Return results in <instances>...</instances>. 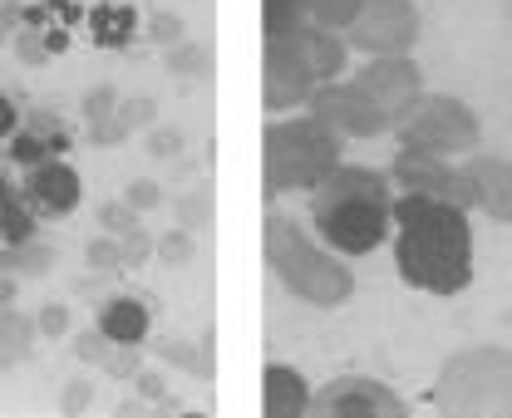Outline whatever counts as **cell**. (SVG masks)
<instances>
[{
	"label": "cell",
	"mask_w": 512,
	"mask_h": 418,
	"mask_svg": "<svg viewBox=\"0 0 512 418\" xmlns=\"http://www.w3.org/2000/svg\"><path fill=\"white\" fill-rule=\"evenodd\" d=\"M340 168V133L316 119L271 123L266 128V197L276 192H316Z\"/></svg>",
	"instance_id": "277c9868"
},
{
	"label": "cell",
	"mask_w": 512,
	"mask_h": 418,
	"mask_svg": "<svg viewBox=\"0 0 512 418\" xmlns=\"http://www.w3.org/2000/svg\"><path fill=\"white\" fill-rule=\"evenodd\" d=\"M311 217H316L320 241H330L340 256H365L375 251L394 222V197L389 182L370 168H350L340 163L311 197Z\"/></svg>",
	"instance_id": "7a4b0ae2"
},
{
	"label": "cell",
	"mask_w": 512,
	"mask_h": 418,
	"mask_svg": "<svg viewBox=\"0 0 512 418\" xmlns=\"http://www.w3.org/2000/svg\"><path fill=\"white\" fill-rule=\"evenodd\" d=\"M15 55H20L25 64H45L50 60V50H45V40H40L35 30H20V35H15Z\"/></svg>",
	"instance_id": "60d3db41"
},
{
	"label": "cell",
	"mask_w": 512,
	"mask_h": 418,
	"mask_svg": "<svg viewBox=\"0 0 512 418\" xmlns=\"http://www.w3.org/2000/svg\"><path fill=\"white\" fill-rule=\"evenodd\" d=\"M153 256H163L168 266H188L192 256H197V241H192L188 227H173L168 237H158V251Z\"/></svg>",
	"instance_id": "f1b7e54d"
},
{
	"label": "cell",
	"mask_w": 512,
	"mask_h": 418,
	"mask_svg": "<svg viewBox=\"0 0 512 418\" xmlns=\"http://www.w3.org/2000/svg\"><path fill=\"white\" fill-rule=\"evenodd\" d=\"M40 40H45V50H50V55H64V50H69V35H64V30H45Z\"/></svg>",
	"instance_id": "7dc6e473"
},
{
	"label": "cell",
	"mask_w": 512,
	"mask_h": 418,
	"mask_svg": "<svg viewBox=\"0 0 512 418\" xmlns=\"http://www.w3.org/2000/svg\"><path fill=\"white\" fill-rule=\"evenodd\" d=\"M168 69H173V74H188V79H207V74H212V55H207V45H197V40H178V45L168 50Z\"/></svg>",
	"instance_id": "d4e9b609"
},
{
	"label": "cell",
	"mask_w": 512,
	"mask_h": 418,
	"mask_svg": "<svg viewBox=\"0 0 512 418\" xmlns=\"http://www.w3.org/2000/svg\"><path fill=\"white\" fill-rule=\"evenodd\" d=\"M124 202L133 207V212H153V207H163V187L153 178H133L124 187Z\"/></svg>",
	"instance_id": "d6a6232c"
},
{
	"label": "cell",
	"mask_w": 512,
	"mask_h": 418,
	"mask_svg": "<svg viewBox=\"0 0 512 418\" xmlns=\"http://www.w3.org/2000/svg\"><path fill=\"white\" fill-rule=\"evenodd\" d=\"M89 30H94V45L128 50V40L138 30V15H133V5H124V0H104L99 10H89Z\"/></svg>",
	"instance_id": "ac0fdd59"
},
{
	"label": "cell",
	"mask_w": 512,
	"mask_h": 418,
	"mask_svg": "<svg viewBox=\"0 0 512 418\" xmlns=\"http://www.w3.org/2000/svg\"><path fill=\"white\" fill-rule=\"evenodd\" d=\"M212 222V192L207 187H192L178 197V227H188V232H202Z\"/></svg>",
	"instance_id": "4316f807"
},
{
	"label": "cell",
	"mask_w": 512,
	"mask_h": 418,
	"mask_svg": "<svg viewBox=\"0 0 512 418\" xmlns=\"http://www.w3.org/2000/svg\"><path fill=\"white\" fill-rule=\"evenodd\" d=\"M109 114H119V89H114V84H94V89L84 94V123L109 119Z\"/></svg>",
	"instance_id": "1f68e13d"
},
{
	"label": "cell",
	"mask_w": 512,
	"mask_h": 418,
	"mask_svg": "<svg viewBox=\"0 0 512 418\" xmlns=\"http://www.w3.org/2000/svg\"><path fill=\"white\" fill-rule=\"evenodd\" d=\"M109 345H114V340H109L104 330H84V335L74 340V355L84 359V364H99V359L109 355Z\"/></svg>",
	"instance_id": "74e56055"
},
{
	"label": "cell",
	"mask_w": 512,
	"mask_h": 418,
	"mask_svg": "<svg viewBox=\"0 0 512 418\" xmlns=\"http://www.w3.org/2000/svg\"><path fill=\"white\" fill-rule=\"evenodd\" d=\"M153 251H158V237H153V232H143L138 222H133L124 237H119V256H124V266H143Z\"/></svg>",
	"instance_id": "f546056e"
},
{
	"label": "cell",
	"mask_w": 512,
	"mask_h": 418,
	"mask_svg": "<svg viewBox=\"0 0 512 418\" xmlns=\"http://www.w3.org/2000/svg\"><path fill=\"white\" fill-rule=\"evenodd\" d=\"M306 25V0H261V30L266 35H286Z\"/></svg>",
	"instance_id": "cb8c5ba5"
},
{
	"label": "cell",
	"mask_w": 512,
	"mask_h": 418,
	"mask_svg": "<svg viewBox=\"0 0 512 418\" xmlns=\"http://www.w3.org/2000/svg\"><path fill=\"white\" fill-rule=\"evenodd\" d=\"M296 45H301V55H306V64H311L316 84L340 79V69H345V60H350V45H345L335 30H320V25H296Z\"/></svg>",
	"instance_id": "9a60e30c"
},
{
	"label": "cell",
	"mask_w": 512,
	"mask_h": 418,
	"mask_svg": "<svg viewBox=\"0 0 512 418\" xmlns=\"http://www.w3.org/2000/svg\"><path fill=\"white\" fill-rule=\"evenodd\" d=\"M45 10L60 15V20H79V5H74V0H45Z\"/></svg>",
	"instance_id": "bcb514c9"
},
{
	"label": "cell",
	"mask_w": 512,
	"mask_h": 418,
	"mask_svg": "<svg viewBox=\"0 0 512 418\" xmlns=\"http://www.w3.org/2000/svg\"><path fill=\"white\" fill-rule=\"evenodd\" d=\"M45 158H55V153H50V143H45L40 133H30V128H15V133H10V163L35 168V163H45Z\"/></svg>",
	"instance_id": "83f0119b"
},
{
	"label": "cell",
	"mask_w": 512,
	"mask_h": 418,
	"mask_svg": "<svg viewBox=\"0 0 512 418\" xmlns=\"http://www.w3.org/2000/svg\"><path fill=\"white\" fill-rule=\"evenodd\" d=\"M0 5H20V0H0Z\"/></svg>",
	"instance_id": "f907efd6"
},
{
	"label": "cell",
	"mask_w": 512,
	"mask_h": 418,
	"mask_svg": "<svg viewBox=\"0 0 512 418\" xmlns=\"http://www.w3.org/2000/svg\"><path fill=\"white\" fill-rule=\"evenodd\" d=\"M35 237V212L25 202V192H15L10 182L0 178V241L5 246H20V241Z\"/></svg>",
	"instance_id": "d6986e66"
},
{
	"label": "cell",
	"mask_w": 512,
	"mask_h": 418,
	"mask_svg": "<svg viewBox=\"0 0 512 418\" xmlns=\"http://www.w3.org/2000/svg\"><path fill=\"white\" fill-rule=\"evenodd\" d=\"M365 0H306V20L320 30H350V20L360 15Z\"/></svg>",
	"instance_id": "603a6c76"
},
{
	"label": "cell",
	"mask_w": 512,
	"mask_h": 418,
	"mask_svg": "<svg viewBox=\"0 0 512 418\" xmlns=\"http://www.w3.org/2000/svg\"><path fill=\"white\" fill-rule=\"evenodd\" d=\"M394 133L409 153H468L478 148V114L448 94H419L399 119H394Z\"/></svg>",
	"instance_id": "8992f818"
},
{
	"label": "cell",
	"mask_w": 512,
	"mask_h": 418,
	"mask_svg": "<svg viewBox=\"0 0 512 418\" xmlns=\"http://www.w3.org/2000/svg\"><path fill=\"white\" fill-rule=\"evenodd\" d=\"M148 153H153V158H178V153H183V138H178L173 128H153V133H148Z\"/></svg>",
	"instance_id": "b9f144b4"
},
{
	"label": "cell",
	"mask_w": 512,
	"mask_h": 418,
	"mask_svg": "<svg viewBox=\"0 0 512 418\" xmlns=\"http://www.w3.org/2000/svg\"><path fill=\"white\" fill-rule=\"evenodd\" d=\"M311 119L325 123L340 138H380L389 119L365 99L360 84H320L311 94Z\"/></svg>",
	"instance_id": "30bf717a"
},
{
	"label": "cell",
	"mask_w": 512,
	"mask_h": 418,
	"mask_svg": "<svg viewBox=\"0 0 512 418\" xmlns=\"http://www.w3.org/2000/svg\"><path fill=\"white\" fill-rule=\"evenodd\" d=\"M89 399H94V389H89L84 379H74V384H64L60 409H64V414H84V409H89Z\"/></svg>",
	"instance_id": "7bdbcfd3"
},
{
	"label": "cell",
	"mask_w": 512,
	"mask_h": 418,
	"mask_svg": "<svg viewBox=\"0 0 512 418\" xmlns=\"http://www.w3.org/2000/svg\"><path fill=\"white\" fill-rule=\"evenodd\" d=\"M158 359H163V364L188 369L192 379H202V384L217 374V364H212V335H207L202 345H188V340H163V345H158Z\"/></svg>",
	"instance_id": "ffe728a7"
},
{
	"label": "cell",
	"mask_w": 512,
	"mask_h": 418,
	"mask_svg": "<svg viewBox=\"0 0 512 418\" xmlns=\"http://www.w3.org/2000/svg\"><path fill=\"white\" fill-rule=\"evenodd\" d=\"M119 119H124L128 133H133V128H153L158 104H153V99H128V104H119Z\"/></svg>",
	"instance_id": "e575fe53"
},
{
	"label": "cell",
	"mask_w": 512,
	"mask_h": 418,
	"mask_svg": "<svg viewBox=\"0 0 512 418\" xmlns=\"http://www.w3.org/2000/svg\"><path fill=\"white\" fill-rule=\"evenodd\" d=\"M419 40V10L414 0H365L350 20V45L375 55H409Z\"/></svg>",
	"instance_id": "52a82bcc"
},
{
	"label": "cell",
	"mask_w": 512,
	"mask_h": 418,
	"mask_svg": "<svg viewBox=\"0 0 512 418\" xmlns=\"http://www.w3.org/2000/svg\"><path fill=\"white\" fill-rule=\"evenodd\" d=\"M434 404L444 414H512V355L508 350H463L439 369Z\"/></svg>",
	"instance_id": "5b68a950"
},
{
	"label": "cell",
	"mask_w": 512,
	"mask_h": 418,
	"mask_svg": "<svg viewBox=\"0 0 512 418\" xmlns=\"http://www.w3.org/2000/svg\"><path fill=\"white\" fill-rule=\"evenodd\" d=\"M133 222H138V212L128 207L124 197H119V202H109V207L99 212V227H104V232H114V237H124L128 227H133Z\"/></svg>",
	"instance_id": "d590c367"
},
{
	"label": "cell",
	"mask_w": 512,
	"mask_h": 418,
	"mask_svg": "<svg viewBox=\"0 0 512 418\" xmlns=\"http://www.w3.org/2000/svg\"><path fill=\"white\" fill-rule=\"evenodd\" d=\"M79 173L60 163V158H45V163H35L30 168V178H25V202H30V212L35 217H69L74 207H79Z\"/></svg>",
	"instance_id": "4fadbf2b"
},
{
	"label": "cell",
	"mask_w": 512,
	"mask_h": 418,
	"mask_svg": "<svg viewBox=\"0 0 512 418\" xmlns=\"http://www.w3.org/2000/svg\"><path fill=\"white\" fill-rule=\"evenodd\" d=\"M148 325H153L148 300H138V296H109L104 310H99V330L114 345H143L148 340Z\"/></svg>",
	"instance_id": "2e32d148"
},
{
	"label": "cell",
	"mask_w": 512,
	"mask_h": 418,
	"mask_svg": "<svg viewBox=\"0 0 512 418\" xmlns=\"http://www.w3.org/2000/svg\"><path fill=\"white\" fill-rule=\"evenodd\" d=\"M261 246H266V261H271L276 281H281L291 296H301L306 305L330 310V305H345V300L355 296L350 266H345L335 251L316 246V241L306 237L301 222H291V217H266Z\"/></svg>",
	"instance_id": "3957f363"
},
{
	"label": "cell",
	"mask_w": 512,
	"mask_h": 418,
	"mask_svg": "<svg viewBox=\"0 0 512 418\" xmlns=\"http://www.w3.org/2000/svg\"><path fill=\"white\" fill-rule=\"evenodd\" d=\"M15 128H20V114H15V104H10V99L0 94V143H5V138H10Z\"/></svg>",
	"instance_id": "ee69618b"
},
{
	"label": "cell",
	"mask_w": 512,
	"mask_h": 418,
	"mask_svg": "<svg viewBox=\"0 0 512 418\" xmlns=\"http://www.w3.org/2000/svg\"><path fill=\"white\" fill-rule=\"evenodd\" d=\"M35 325H40V335H50V340H60L64 330H69V310H64L60 300H50L40 315H35Z\"/></svg>",
	"instance_id": "f35d334b"
},
{
	"label": "cell",
	"mask_w": 512,
	"mask_h": 418,
	"mask_svg": "<svg viewBox=\"0 0 512 418\" xmlns=\"http://www.w3.org/2000/svg\"><path fill=\"white\" fill-rule=\"evenodd\" d=\"M394 182L404 192H424V197H439V202H453V207H478L473 197V182H468V168L458 173L453 163H444L439 153H399L394 158Z\"/></svg>",
	"instance_id": "7c38bea8"
},
{
	"label": "cell",
	"mask_w": 512,
	"mask_h": 418,
	"mask_svg": "<svg viewBox=\"0 0 512 418\" xmlns=\"http://www.w3.org/2000/svg\"><path fill=\"white\" fill-rule=\"evenodd\" d=\"M35 335H40V325H35L30 315H20V310H5V315H0V364H15V359L30 355Z\"/></svg>",
	"instance_id": "44dd1931"
},
{
	"label": "cell",
	"mask_w": 512,
	"mask_h": 418,
	"mask_svg": "<svg viewBox=\"0 0 512 418\" xmlns=\"http://www.w3.org/2000/svg\"><path fill=\"white\" fill-rule=\"evenodd\" d=\"M148 35H153V40H158V45H168V50H173V45H178V40H183V20H178V15H168V10H163V15H153V25H148Z\"/></svg>",
	"instance_id": "ab89813d"
},
{
	"label": "cell",
	"mask_w": 512,
	"mask_h": 418,
	"mask_svg": "<svg viewBox=\"0 0 512 418\" xmlns=\"http://www.w3.org/2000/svg\"><path fill=\"white\" fill-rule=\"evenodd\" d=\"M468 182H473L478 207L493 222H512V163L508 158H473L468 163Z\"/></svg>",
	"instance_id": "5bb4252c"
},
{
	"label": "cell",
	"mask_w": 512,
	"mask_h": 418,
	"mask_svg": "<svg viewBox=\"0 0 512 418\" xmlns=\"http://www.w3.org/2000/svg\"><path fill=\"white\" fill-rule=\"evenodd\" d=\"M0 266L5 271H15V276H45L50 266H55V251L45 246V241H20V246H10L5 256H0Z\"/></svg>",
	"instance_id": "7402d4cb"
},
{
	"label": "cell",
	"mask_w": 512,
	"mask_h": 418,
	"mask_svg": "<svg viewBox=\"0 0 512 418\" xmlns=\"http://www.w3.org/2000/svg\"><path fill=\"white\" fill-rule=\"evenodd\" d=\"M266 418H301L311 414V384L291 369V364H271L266 369Z\"/></svg>",
	"instance_id": "e0dca14e"
},
{
	"label": "cell",
	"mask_w": 512,
	"mask_h": 418,
	"mask_svg": "<svg viewBox=\"0 0 512 418\" xmlns=\"http://www.w3.org/2000/svg\"><path fill=\"white\" fill-rule=\"evenodd\" d=\"M133 384H138V394H148V399H163V379H158V374L138 369V374H133Z\"/></svg>",
	"instance_id": "f6af8a7d"
},
{
	"label": "cell",
	"mask_w": 512,
	"mask_h": 418,
	"mask_svg": "<svg viewBox=\"0 0 512 418\" xmlns=\"http://www.w3.org/2000/svg\"><path fill=\"white\" fill-rule=\"evenodd\" d=\"M128 128L119 114H109V119H94L89 123V143H99V148H114V143H124Z\"/></svg>",
	"instance_id": "8d00e7d4"
},
{
	"label": "cell",
	"mask_w": 512,
	"mask_h": 418,
	"mask_svg": "<svg viewBox=\"0 0 512 418\" xmlns=\"http://www.w3.org/2000/svg\"><path fill=\"white\" fill-rule=\"evenodd\" d=\"M311 414L316 418H404V399L365 374H345L335 384H325L311 394Z\"/></svg>",
	"instance_id": "9c48e42d"
},
{
	"label": "cell",
	"mask_w": 512,
	"mask_h": 418,
	"mask_svg": "<svg viewBox=\"0 0 512 418\" xmlns=\"http://www.w3.org/2000/svg\"><path fill=\"white\" fill-rule=\"evenodd\" d=\"M394 261L404 286L429 291V296H458L473 281V227L468 212L424 197V192H404L394 202Z\"/></svg>",
	"instance_id": "6da1fadb"
},
{
	"label": "cell",
	"mask_w": 512,
	"mask_h": 418,
	"mask_svg": "<svg viewBox=\"0 0 512 418\" xmlns=\"http://www.w3.org/2000/svg\"><path fill=\"white\" fill-rule=\"evenodd\" d=\"M316 94V74L296 45V30L286 35H266V64H261V99L271 114H286L296 104H306Z\"/></svg>",
	"instance_id": "ba28073f"
},
{
	"label": "cell",
	"mask_w": 512,
	"mask_h": 418,
	"mask_svg": "<svg viewBox=\"0 0 512 418\" xmlns=\"http://www.w3.org/2000/svg\"><path fill=\"white\" fill-rule=\"evenodd\" d=\"M84 261H89L94 271H124L119 237H89V241H84Z\"/></svg>",
	"instance_id": "4dcf8cb0"
},
{
	"label": "cell",
	"mask_w": 512,
	"mask_h": 418,
	"mask_svg": "<svg viewBox=\"0 0 512 418\" xmlns=\"http://www.w3.org/2000/svg\"><path fill=\"white\" fill-rule=\"evenodd\" d=\"M5 300H10V281H0V305H5Z\"/></svg>",
	"instance_id": "681fc988"
},
{
	"label": "cell",
	"mask_w": 512,
	"mask_h": 418,
	"mask_svg": "<svg viewBox=\"0 0 512 418\" xmlns=\"http://www.w3.org/2000/svg\"><path fill=\"white\" fill-rule=\"evenodd\" d=\"M99 291H104V276H84L79 281V296H99Z\"/></svg>",
	"instance_id": "c3c4849f"
},
{
	"label": "cell",
	"mask_w": 512,
	"mask_h": 418,
	"mask_svg": "<svg viewBox=\"0 0 512 418\" xmlns=\"http://www.w3.org/2000/svg\"><path fill=\"white\" fill-rule=\"evenodd\" d=\"M20 128H30V133H40V138L50 143V153H55V158H60L64 148H69V128H64V119H60V114H50V109H30Z\"/></svg>",
	"instance_id": "484cf974"
},
{
	"label": "cell",
	"mask_w": 512,
	"mask_h": 418,
	"mask_svg": "<svg viewBox=\"0 0 512 418\" xmlns=\"http://www.w3.org/2000/svg\"><path fill=\"white\" fill-rule=\"evenodd\" d=\"M104 364V374H114V379H133L138 374V345H109V355L99 359Z\"/></svg>",
	"instance_id": "836d02e7"
},
{
	"label": "cell",
	"mask_w": 512,
	"mask_h": 418,
	"mask_svg": "<svg viewBox=\"0 0 512 418\" xmlns=\"http://www.w3.org/2000/svg\"><path fill=\"white\" fill-rule=\"evenodd\" d=\"M355 84L365 89V99L389 119V128H394V119L424 94V74H419V64L409 60V55H375V60L360 69Z\"/></svg>",
	"instance_id": "8fae6325"
}]
</instances>
